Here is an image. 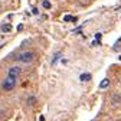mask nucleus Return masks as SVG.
<instances>
[{
  "label": "nucleus",
  "mask_w": 121,
  "mask_h": 121,
  "mask_svg": "<svg viewBox=\"0 0 121 121\" xmlns=\"http://www.w3.org/2000/svg\"><path fill=\"white\" fill-rule=\"evenodd\" d=\"M120 60H121V56H120Z\"/></svg>",
  "instance_id": "ddd939ff"
},
{
  "label": "nucleus",
  "mask_w": 121,
  "mask_h": 121,
  "mask_svg": "<svg viewBox=\"0 0 121 121\" xmlns=\"http://www.w3.org/2000/svg\"><path fill=\"white\" fill-rule=\"evenodd\" d=\"M64 20L65 22H77V17H75V16H65Z\"/></svg>",
  "instance_id": "1a4fd4ad"
},
{
  "label": "nucleus",
  "mask_w": 121,
  "mask_h": 121,
  "mask_svg": "<svg viewBox=\"0 0 121 121\" xmlns=\"http://www.w3.org/2000/svg\"><path fill=\"white\" fill-rule=\"evenodd\" d=\"M35 102H36V98H35L33 95H30V97L27 98V104H29V105H33Z\"/></svg>",
  "instance_id": "9d476101"
},
{
  "label": "nucleus",
  "mask_w": 121,
  "mask_h": 121,
  "mask_svg": "<svg viewBox=\"0 0 121 121\" xmlns=\"http://www.w3.org/2000/svg\"><path fill=\"white\" fill-rule=\"evenodd\" d=\"M33 59H35V53L33 52H29V51H25V52H22V53L17 55V60H20L22 64H30Z\"/></svg>",
  "instance_id": "f257e3e1"
},
{
  "label": "nucleus",
  "mask_w": 121,
  "mask_h": 121,
  "mask_svg": "<svg viewBox=\"0 0 121 121\" xmlns=\"http://www.w3.org/2000/svg\"><path fill=\"white\" fill-rule=\"evenodd\" d=\"M42 6H43V9H46V10H49V9L52 7V4H51L49 0H43V2H42Z\"/></svg>",
  "instance_id": "423d86ee"
},
{
  "label": "nucleus",
  "mask_w": 121,
  "mask_h": 121,
  "mask_svg": "<svg viewBox=\"0 0 121 121\" xmlns=\"http://www.w3.org/2000/svg\"><path fill=\"white\" fill-rule=\"evenodd\" d=\"M120 86H121V82H120Z\"/></svg>",
  "instance_id": "4468645a"
},
{
  "label": "nucleus",
  "mask_w": 121,
  "mask_h": 121,
  "mask_svg": "<svg viewBox=\"0 0 121 121\" xmlns=\"http://www.w3.org/2000/svg\"><path fill=\"white\" fill-rule=\"evenodd\" d=\"M101 38H102V35H101V33H97V35H95V43H97V42L99 43V42H101Z\"/></svg>",
  "instance_id": "9b49d317"
},
{
  "label": "nucleus",
  "mask_w": 121,
  "mask_h": 121,
  "mask_svg": "<svg viewBox=\"0 0 121 121\" xmlns=\"http://www.w3.org/2000/svg\"><path fill=\"white\" fill-rule=\"evenodd\" d=\"M108 86H110V79L108 78H105V79L101 81V84H99V88L101 89H105V88H108Z\"/></svg>",
  "instance_id": "20e7f679"
},
{
  "label": "nucleus",
  "mask_w": 121,
  "mask_h": 121,
  "mask_svg": "<svg viewBox=\"0 0 121 121\" xmlns=\"http://www.w3.org/2000/svg\"><path fill=\"white\" fill-rule=\"evenodd\" d=\"M59 56H60V53L58 52V53L55 55V58H53V60H52V65H55V64H56V60H58V58H59Z\"/></svg>",
  "instance_id": "f8f14e48"
},
{
  "label": "nucleus",
  "mask_w": 121,
  "mask_h": 121,
  "mask_svg": "<svg viewBox=\"0 0 121 121\" xmlns=\"http://www.w3.org/2000/svg\"><path fill=\"white\" fill-rule=\"evenodd\" d=\"M16 81L14 78H10V77H6V79L2 82V89L3 91H12L14 89V86H16Z\"/></svg>",
  "instance_id": "f03ea898"
},
{
  "label": "nucleus",
  "mask_w": 121,
  "mask_h": 121,
  "mask_svg": "<svg viewBox=\"0 0 121 121\" xmlns=\"http://www.w3.org/2000/svg\"><path fill=\"white\" fill-rule=\"evenodd\" d=\"M2 32H6V33L12 32V25H10V23H4V25H2Z\"/></svg>",
  "instance_id": "39448f33"
},
{
  "label": "nucleus",
  "mask_w": 121,
  "mask_h": 121,
  "mask_svg": "<svg viewBox=\"0 0 121 121\" xmlns=\"http://www.w3.org/2000/svg\"><path fill=\"white\" fill-rule=\"evenodd\" d=\"M112 102H114V104H118V102H121V95H118V94H114V97H112Z\"/></svg>",
  "instance_id": "6e6552de"
},
{
  "label": "nucleus",
  "mask_w": 121,
  "mask_h": 121,
  "mask_svg": "<svg viewBox=\"0 0 121 121\" xmlns=\"http://www.w3.org/2000/svg\"><path fill=\"white\" fill-rule=\"evenodd\" d=\"M79 79H81V81H89V79H91V75H89V73H82L81 77H79Z\"/></svg>",
  "instance_id": "0eeeda50"
},
{
  "label": "nucleus",
  "mask_w": 121,
  "mask_h": 121,
  "mask_svg": "<svg viewBox=\"0 0 121 121\" xmlns=\"http://www.w3.org/2000/svg\"><path fill=\"white\" fill-rule=\"evenodd\" d=\"M20 73H22V68H20V66H12V68H9V71H7V77L17 79V78L20 77Z\"/></svg>",
  "instance_id": "7ed1b4c3"
}]
</instances>
